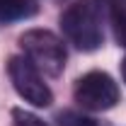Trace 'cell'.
Listing matches in <instances>:
<instances>
[{
    "label": "cell",
    "instance_id": "ba28073f",
    "mask_svg": "<svg viewBox=\"0 0 126 126\" xmlns=\"http://www.w3.org/2000/svg\"><path fill=\"white\" fill-rule=\"evenodd\" d=\"M12 119H15V126H48L46 121H41L39 116H34V114H29L24 109H15Z\"/></svg>",
    "mask_w": 126,
    "mask_h": 126
},
{
    "label": "cell",
    "instance_id": "52a82bcc",
    "mask_svg": "<svg viewBox=\"0 0 126 126\" xmlns=\"http://www.w3.org/2000/svg\"><path fill=\"white\" fill-rule=\"evenodd\" d=\"M61 126H99L92 116H85V114H78V111H63L58 116Z\"/></svg>",
    "mask_w": 126,
    "mask_h": 126
},
{
    "label": "cell",
    "instance_id": "277c9868",
    "mask_svg": "<svg viewBox=\"0 0 126 126\" xmlns=\"http://www.w3.org/2000/svg\"><path fill=\"white\" fill-rule=\"evenodd\" d=\"M73 94L82 109L107 111L119 102V85L111 80V75L102 73V70H92V73H85L82 78H78Z\"/></svg>",
    "mask_w": 126,
    "mask_h": 126
},
{
    "label": "cell",
    "instance_id": "8992f818",
    "mask_svg": "<svg viewBox=\"0 0 126 126\" xmlns=\"http://www.w3.org/2000/svg\"><path fill=\"white\" fill-rule=\"evenodd\" d=\"M102 5H107L111 22V32L119 46L126 48V0H99Z\"/></svg>",
    "mask_w": 126,
    "mask_h": 126
},
{
    "label": "cell",
    "instance_id": "5b68a950",
    "mask_svg": "<svg viewBox=\"0 0 126 126\" xmlns=\"http://www.w3.org/2000/svg\"><path fill=\"white\" fill-rule=\"evenodd\" d=\"M36 2L34 0H0V24H10L17 19H27L36 15Z\"/></svg>",
    "mask_w": 126,
    "mask_h": 126
},
{
    "label": "cell",
    "instance_id": "3957f363",
    "mask_svg": "<svg viewBox=\"0 0 126 126\" xmlns=\"http://www.w3.org/2000/svg\"><path fill=\"white\" fill-rule=\"evenodd\" d=\"M7 75L12 80V87L24 102H29L34 107H51L53 92L48 90L41 73L34 68V63L27 56H12L7 61Z\"/></svg>",
    "mask_w": 126,
    "mask_h": 126
},
{
    "label": "cell",
    "instance_id": "9c48e42d",
    "mask_svg": "<svg viewBox=\"0 0 126 126\" xmlns=\"http://www.w3.org/2000/svg\"><path fill=\"white\" fill-rule=\"evenodd\" d=\"M121 78H124V82H126V58L121 61Z\"/></svg>",
    "mask_w": 126,
    "mask_h": 126
},
{
    "label": "cell",
    "instance_id": "6da1fadb",
    "mask_svg": "<svg viewBox=\"0 0 126 126\" xmlns=\"http://www.w3.org/2000/svg\"><path fill=\"white\" fill-rule=\"evenodd\" d=\"M61 29L65 39L80 51H97L104 44L102 22L87 0H75L61 12Z\"/></svg>",
    "mask_w": 126,
    "mask_h": 126
},
{
    "label": "cell",
    "instance_id": "7a4b0ae2",
    "mask_svg": "<svg viewBox=\"0 0 126 126\" xmlns=\"http://www.w3.org/2000/svg\"><path fill=\"white\" fill-rule=\"evenodd\" d=\"M19 46L39 73H46V75H53V78L63 73L68 53H65L63 39H58L53 32L29 29L19 36Z\"/></svg>",
    "mask_w": 126,
    "mask_h": 126
}]
</instances>
